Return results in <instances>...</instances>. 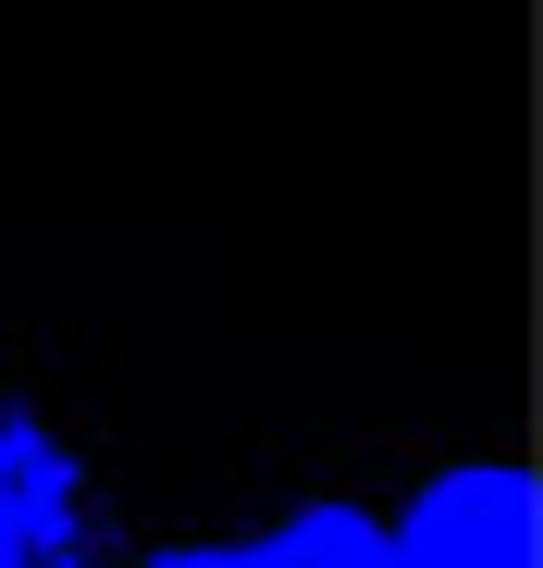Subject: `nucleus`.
Wrapping results in <instances>:
<instances>
[{"label":"nucleus","instance_id":"obj_1","mask_svg":"<svg viewBox=\"0 0 543 568\" xmlns=\"http://www.w3.org/2000/svg\"><path fill=\"white\" fill-rule=\"evenodd\" d=\"M383 568H543V483L506 457L432 469L383 519Z\"/></svg>","mask_w":543,"mask_h":568},{"label":"nucleus","instance_id":"obj_2","mask_svg":"<svg viewBox=\"0 0 543 568\" xmlns=\"http://www.w3.org/2000/svg\"><path fill=\"white\" fill-rule=\"evenodd\" d=\"M0 568H100V495L86 457L50 433L38 396L0 384Z\"/></svg>","mask_w":543,"mask_h":568},{"label":"nucleus","instance_id":"obj_3","mask_svg":"<svg viewBox=\"0 0 543 568\" xmlns=\"http://www.w3.org/2000/svg\"><path fill=\"white\" fill-rule=\"evenodd\" d=\"M136 568H383V519L346 507V495H309V507H285L247 544H161Z\"/></svg>","mask_w":543,"mask_h":568}]
</instances>
